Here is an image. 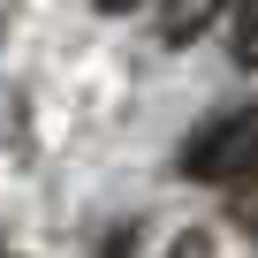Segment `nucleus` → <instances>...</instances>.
<instances>
[{"instance_id":"2","label":"nucleus","mask_w":258,"mask_h":258,"mask_svg":"<svg viewBox=\"0 0 258 258\" xmlns=\"http://www.w3.org/2000/svg\"><path fill=\"white\" fill-rule=\"evenodd\" d=\"M220 8H235V0H160V38L167 46H190L198 31L220 23Z\"/></svg>"},{"instance_id":"1","label":"nucleus","mask_w":258,"mask_h":258,"mask_svg":"<svg viewBox=\"0 0 258 258\" xmlns=\"http://www.w3.org/2000/svg\"><path fill=\"white\" fill-rule=\"evenodd\" d=\"M175 175H190V182H258V99L220 114V121H205L182 145Z\"/></svg>"},{"instance_id":"5","label":"nucleus","mask_w":258,"mask_h":258,"mask_svg":"<svg viewBox=\"0 0 258 258\" xmlns=\"http://www.w3.org/2000/svg\"><path fill=\"white\" fill-rule=\"evenodd\" d=\"M129 250H137V228H114L106 235V258H129Z\"/></svg>"},{"instance_id":"3","label":"nucleus","mask_w":258,"mask_h":258,"mask_svg":"<svg viewBox=\"0 0 258 258\" xmlns=\"http://www.w3.org/2000/svg\"><path fill=\"white\" fill-rule=\"evenodd\" d=\"M235 69H258V0H235V38H228Z\"/></svg>"},{"instance_id":"6","label":"nucleus","mask_w":258,"mask_h":258,"mask_svg":"<svg viewBox=\"0 0 258 258\" xmlns=\"http://www.w3.org/2000/svg\"><path fill=\"white\" fill-rule=\"evenodd\" d=\"M91 8H106V16H129V8H145V0H91Z\"/></svg>"},{"instance_id":"7","label":"nucleus","mask_w":258,"mask_h":258,"mask_svg":"<svg viewBox=\"0 0 258 258\" xmlns=\"http://www.w3.org/2000/svg\"><path fill=\"white\" fill-rule=\"evenodd\" d=\"M0 258H8V250H0Z\"/></svg>"},{"instance_id":"4","label":"nucleus","mask_w":258,"mask_h":258,"mask_svg":"<svg viewBox=\"0 0 258 258\" xmlns=\"http://www.w3.org/2000/svg\"><path fill=\"white\" fill-rule=\"evenodd\" d=\"M167 258H213V235H182V243H175Z\"/></svg>"}]
</instances>
